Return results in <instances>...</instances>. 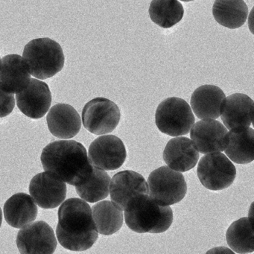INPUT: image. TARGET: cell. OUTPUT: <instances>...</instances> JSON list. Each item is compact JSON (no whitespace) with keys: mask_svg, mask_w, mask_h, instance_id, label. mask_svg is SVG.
<instances>
[{"mask_svg":"<svg viewBox=\"0 0 254 254\" xmlns=\"http://www.w3.org/2000/svg\"><path fill=\"white\" fill-rule=\"evenodd\" d=\"M0 65H1V59H0Z\"/></svg>","mask_w":254,"mask_h":254,"instance_id":"f546056e","label":"cell"},{"mask_svg":"<svg viewBox=\"0 0 254 254\" xmlns=\"http://www.w3.org/2000/svg\"><path fill=\"white\" fill-rule=\"evenodd\" d=\"M212 15L221 26L227 29H238L246 22L248 8L244 0H215Z\"/></svg>","mask_w":254,"mask_h":254,"instance_id":"7402d4cb","label":"cell"},{"mask_svg":"<svg viewBox=\"0 0 254 254\" xmlns=\"http://www.w3.org/2000/svg\"><path fill=\"white\" fill-rule=\"evenodd\" d=\"M190 138L200 154L222 152L227 147V127L218 121L204 119L193 125Z\"/></svg>","mask_w":254,"mask_h":254,"instance_id":"8fae6325","label":"cell"},{"mask_svg":"<svg viewBox=\"0 0 254 254\" xmlns=\"http://www.w3.org/2000/svg\"><path fill=\"white\" fill-rule=\"evenodd\" d=\"M228 142L225 154L237 164H248L254 161V130L250 127L230 129L227 133Z\"/></svg>","mask_w":254,"mask_h":254,"instance_id":"44dd1931","label":"cell"},{"mask_svg":"<svg viewBox=\"0 0 254 254\" xmlns=\"http://www.w3.org/2000/svg\"><path fill=\"white\" fill-rule=\"evenodd\" d=\"M197 175L205 188L218 191L233 184L236 179V169L231 160L222 153H210L200 158Z\"/></svg>","mask_w":254,"mask_h":254,"instance_id":"52a82bcc","label":"cell"},{"mask_svg":"<svg viewBox=\"0 0 254 254\" xmlns=\"http://www.w3.org/2000/svg\"><path fill=\"white\" fill-rule=\"evenodd\" d=\"M56 236L62 247L72 251H87L96 243L99 233L87 201L74 197L62 203Z\"/></svg>","mask_w":254,"mask_h":254,"instance_id":"6da1fadb","label":"cell"},{"mask_svg":"<svg viewBox=\"0 0 254 254\" xmlns=\"http://www.w3.org/2000/svg\"><path fill=\"white\" fill-rule=\"evenodd\" d=\"M29 192L35 203L44 209H54L60 206L66 196L64 181L50 172L35 175L29 184Z\"/></svg>","mask_w":254,"mask_h":254,"instance_id":"7c38bea8","label":"cell"},{"mask_svg":"<svg viewBox=\"0 0 254 254\" xmlns=\"http://www.w3.org/2000/svg\"><path fill=\"white\" fill-rule=\"evenodd\" d=\"M14 107L15 99L14 94L0 90V118H3L11 114Z\"/></svg>","mask_w":254,"mask_h":254,"instance_id":"4316f807","label":"cell"},{"mask_svg":"<svg viewBox=\"0 0 254 254\" xmlns=\"http://www.w3.org/2000/svg\"><path fill=\"white\" fill-rule=\"evenodd\" d=\"M31 81V74L24 59L18 55H8L1 60L0 90L8 93H18Z\"/></svg>","mask_w":254,"mask_h":254,"instance_id":"9a60e30c","label":"cell"},{"mask_svg":"<svg viewBox=\"0 0 254 254\" xmlns=\"http://www.w3.org/2000/svg\"><path fill=\"white\" fill-rule=\"evenodd\" d=\"M3 211L7 223L14 228L21 229L36 219L38 209L32 196L20 192L7 200Z\"/></svg>","mask_w":254,"mask_h":254,"instance_id":"ffe728a7","label":"cell"},{"mask_svg":"<svg viewBox=\"0 0 254 254\" xmlns=\"http://www.w3.org/2000/svg\"><path fill=\"white\" fill-rule=\"evenodd\" d=\"M148 13L156 25L169 29L182 20L184 9L178 0H152Z\"/></svg>","mask_w":254,"mask_h":254,"instance_id":"484cf974","label":"cell"},{"mask_svg":"<svg viewBox=\"0 0 254 254\" xmlns=\"http://www.w3.org/2000/svg\"><path fill=\"white\" fill-rule=\"evenodd\" d=\"M199 152L191 139L184 136H176L166 144L163 151V160L173 170L186 172L197 164Z\"/></svg>","mask_w":254,"mask_h":254,"instance_id":"e0dca14e","label":"cell"},{"mask_svg":"<svg viewBox=\"0 0 254 254\" xmlns=\"http://www.w3.org/2000/svg\"><path fill=\"white\" fill-rule=\"evenodd\" d=\"M57 245L54 230L45 221L31 223L17 234V245L20 254H52Z\"/></svg>","mask_w":254,"mask_h":254,"instance_id":"30bf717a","label":"cell"},{"mask_svg":"<svg viewBox=\"0 0 254 254\" xmlns=\"http://www.w3.org/2000/svg\"><path fill=\"white\" fill-rule=\"evenodd\" d=\"M148 195L162 206L179 203L187 192V184L182 174L161 166L153 171L148 178Z\"/></svg>","mask_w":254,"mask_h":254,"instance_id":"8992f818","label":"cell"},{"mask_svg":"<svg viewBox=\"0 0 254 254\" xmlns=\"http://www.w3.org/2000/svg\"><path fill=\"white\" fill-rule=\"evenodd\" d=\"M23 55L31 75L38 79L52 78L64 66L62 47L50 38L32 40L25 46Z\"/></svg>","mask_w":254,"mask_h":254,"instance_id":"277c9868","label":"cell"},{"mask_svg":"<svg viewBox=\"0 0 254 254\" xmlns=\"http://www.w3.org/2000/svg\"><path fill=\"white\" fill-rule=\"evenodd\" d=\"M41 160L45 172L75 187L84 184L93 172L85 147L76 141L51 142L43 150Z\"/></svg>","mask_w":254,"mask_h":254,"instance_id":"7a4b0ae2","label":"cell"},{"mask_svg":"<svg viewBox=\"0 0 254 254\" xmlns=\"http://www.w3.org/2000/svg\"><path fill=\"white\" fill-rule=\"evenodd\" d=\"M127 227L138 233H162L173 222V212L169 206H162L148 194L133 199L125 209Z\"/></svg>","mask_w":254,"mask_h":254,"instance_id":"3957f363","label":"cell"},{"mask_svg":"<svg viewBox=\"0 0 254 254\" xmlns=\"http://www.w3.org/2000/svg\"><path fill=\"white\" fill-rule=\"evenodd\" d=\"M20 111L29 118L38 120L48 112L52 104V93L47 83L31 78L27 87L16 95Z\"/></svg>","mask_w":254,"mask_h":254,"instance_id":"5bb4252c","label":"cell"},{"mask_svg":"<svg viewBox=\"0 0 254 254\" xmlns=\"http://www.w3.org/2000/svg\"><path fill=\"white\" fill-rule=\"evenodd\" d=\"M226 240L234 252L238 254L254 252V230L251 219L245 217L232 223L227 229Z\"/></svg>","mask_w":254,"mask_h":254,"instance_id":"d4e9b609","label":"cell"},{"mask_svg":"<svg viewBox=\"0 0 254 254\" xmlns=\"http://www.w3.org/2000/svg\"><path fill=\"white\" fill-rule=\"evenodd\" d=\"M2 222V212L1 207H0V227H1V224Z\"/></svg>","mask_w":254,"mask_h":254,"instance_id":"83f0119b","label":"cell"},{"mask_svg":"<svg viewBox=\"0 0 254 254\" xmlns=\"http://www.w3.org/2000/svg\"><path fill=\"white\" fill-rule=\"evenodd\" d=\"M181 1H183V2H191V1H194V0H181Z\"/></svg>","mask_w":254,"mask_h":254,"instance_id":"f1b7e54d","label":"cell"},{"mask_svg":"<svg viewBox=\"0 0 254 254\" xmlns=\"http://www.w3.org/2000/svg\"><path fill=\"white\" fill-rule=\"evenodd\" d=\"M92 216L98 233L111 236L123 227L124 215L123 210L114 202L102 200L92 207Z\"/></svg>","mask_w":254,"mask_h":254,"instance_id":"603a6c76","label":"cell"},{"mask_svg":"<svg viewBox=\"0 0 254 254\" xmlns=\"http://www.w3.org/2000/svg\"><path fill=\"white\" fill-rule=\"evenodd\" d=\"M195 119L191 107L184 99L171 97L157 107L155 123L160 132L171 136L187 134L194 124Z\"/></svg>","mask_w":254,"mask_h":254,"instance_id":"5b68a950","label":"cell"},{"mask_svg":"<svg viewBox=\"0 0 254 254\" xmlns=\"http://www.w3.org/2000/svg\"><path fill=\"white\" fill-rule=\"evenodd\" d=\"M226 96L219 87L210 84L200 86L191 96V109L200 120H216L221 116L223 102Z\"/></svg>","mask_w":254,"mask_h":254,"instance_id":"d6986e66","label":"cell"},{"mask_svg":"<svg viewBox=\"0 0 254 254\" xmlns=\"http://www.w3.org/2000/svg\"><path fill=\"white\" fill-rule=\"evenodd\" d=\"M254 101L242 93L225 98L221 108V119L227 129L250 127L254 116Z\"/></svg>","mask_w":254,"mask_h":254,"instance_id":"ac0fdd59","label":"cell"},{"mask_svg":"<svg viewBox=\"0 0 254 254\" xmlns=\"http://www.w3.org/2000/svg\"><path fill=\"white\" fill-rule=\"evenodd\" d=\"M109 192L113 202L123 211L133 199L148 194V183L142 175L134 171H123L113 177Z\"/></svg>","mask_w":254,"mask_h":254,"instance_id":"4fadbf2b","label":"cell"},{"mask_svg":"<svg viewBox=\"0 0 254 254\" xmlns=\"http://www.w3.org/2000/svg\"><path fill=\"white\" fill-rule=\"evenodd\" d=\"M110 182L111 178L105 170L93 166L90 178L84 184L76 186L75 190L83 200L96 203L108 197Z\"/></svg>","mask_w":254,"mask_h":254,"instance_id":"cb8c5ba5","label":"cell"},{"mask_svg":"<svg viewBox=\"0 0 254 254\" xmlns=\"http://www.w3.org/2000/svg\"><path fill=\"white\" fill-rule=\"evenodd\" d=\"M127 151L123 141L114 135H104L95 139L88 151L93 166L105 171L120 169L126 160Z\"/></svg>","mask_w":254,"mask_h":254,"instance_id":"9c48e42d","label":"cell"},{"mask_svg":"<svg viewBox=\"0 0 254 254\" xmlns=\"http://www.w3.org/2000/svg\"><path fill=\"white\" fill-rule=\"evenodd\" d=\"M120 119V108L117 104L106 98H95L83 108V125L89 132L95 135H105L114 131Z\"/></svg>","mask_w":254,"mask_h":254,"instance_id":"ba28073f","label":"cell"},{"mask_svg":"<svg viewBox=\"0 0 254 254\" xmlns=\"http://www.w3.org/2000/svg\"><path fill=\"white\" fill-rule=\"evenodd\" d=\"M47 122L50 133L59 139H72L81 128L79 114L67 104L54 105L49 111Z\"/></svg>","mask_w":254,"mask_h":254,"instance_id":"2e32d148","label":"cell"}]
</instances>
